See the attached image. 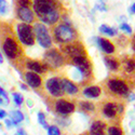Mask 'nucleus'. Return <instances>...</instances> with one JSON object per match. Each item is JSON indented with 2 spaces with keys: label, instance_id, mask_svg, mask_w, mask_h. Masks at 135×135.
<instances>
[{
  "label": "nucleus",
  "instance_id": "nucleus-1",
  "mask_svg": "<svg viewBox=\"0 0 135 135\" xmlns=\"http://www.w3.org/2000/svg\"><path fill=\"white\" fill-rule=\"evenodd\" d=\"M0 49L10 64L20 74L25 70L27 55L24 46L18 40L12 21H3L0 18Z\"/></svg>",
  "mask_w": 135,
  "mask_h": 135
},
{
  "label": "nucleus",
  "instance_id": "nucleus-2",
  "mask_svg": "<svg viewBox=\"0 0 135 135\" xmlns=\"http://www.w3.org/2000/svg\"><path fill=\"white\" fill-rule=\"evenodd\" d=\"M32 10L38 21L48 26L59 23L69 14L61 0H32Z\"/></svg>",
  "mask_w": 135,
  "mask_h": 135
},
{
  "label": "nucleus",
  "instance_id": "nucleus-3",
  "mask_svg": "<svg viewBox=\"0 0 135 135\" xmlns=\"http://www.w3.org/2000/svg\"><path fill=\"white\" fill-rule=\"evenodd\" d=\"M107 98L115 100H126L131 92L135 90V80L121 74H110L99 84Z\"/></svg>",
  "mask_w": 135,
  "mask_h": 135
},
{
  "label": "nucleus",
  "instance_id": "nucleus-4",
  "mask_svg": "<svg viewBox=\"0 0 135 135\" xmlns=\"http://www.w3.org/2000/svg\"><path fill=\"white\" fill-rule=\"evenodd\" d=\"M49 30L53 42H55L57 46L80 39L79 31L73 26V24L68 21V17L63 18L59 23L49 26Z\"/></svg>",
  "mask_w": 135,
  "mask_h": 135
},
{
  "label": "nucleus",
  "instance_id": "nucleus-5",
  "mask_svg": "<svg viewBox=\"0 0 135 135\" xmlns=\"http://www.w3.org/2000/svg\"><path fill=\"white\" fill-rule=\"evenodd\" d=\"M44 99V104L49 110L59 118H68L77 110L76 99L67 96L63 97H51L47 96Z\"/></svg>",
  "mask_w": 135,
  "mask_h": 135
},
{
  "label": "nucleus",
  "instance_id": "nucleus-6",
  "mask_svg": "<svg viewBox=\"0 0 135 135\" xmlns=\"http://www.w3.org/2000/svg\"><path fill=\"white\" fill-rule=\"evenodd\" d=\"M98 117H103L107 120L122 118L126 112L124 100H115L111 98H104L96 103Z\"/></svg>",
  "mask_w": 135,
  "mask_h": 135
},
{
  "label": "nucleus",
  "instance_id": "nucleus-7",
  "mask_svg": "<svg viewBox=\"0 0 135 135\" xmlns=\"http://www.w3.org/2000/svg\"><path fill=\"white\" fill-rule=\"evenodd\" d=\"M42 61L48 65L51 71L55 75H63L67 67L65 56L56 47H51L47 49L46 52L43 53Z\"/></svg>",
  "mask_w": 135,
  "mask_h": 135
},
{
  "label": "nucleus",
  "instance_id": "nucleus-8",
  "mask_svg": "<svg viewBox=\"0 0 135 135\" xmlns=\"http://www.w3.org/2000/svg\"><path fill=\"white\" fill-rule=\"evenodd\" d=\"M12 24L15 28L18 40L24 47H33L36 44V36L33 26L31 24L23 23L20 21H12Z\"/></svg>",
  "mask_w": 135,
  "mask_h": 135
},
{
  "label": "nucleus",
  "instance_id": "nucleus-9",
  "mask_svg": "<svg viewBox=\"0 0 135 135\" xmlns=\"http://www.w3.org/2000/svg\"><path fill=\"white\" fill-rule=\"evenodd\" d=\"M21 76L24 79L25 83L31 88L40 97L46 98L48 96L46 89H44V77L42 75L25 69L21 73Z\"/></svg>",
  "mask_w": 135,
  "mask_h": 135
},
{
  "label": "nucleus",
  "instance_id": "nucleus-10",
  "mask_svg": "<svg viewBox=\"0 0 135 135\" xmlns=\"http://www.w3.org/2000/svg\"><path fill=\"white\" fill-rule=\"evenodd\" d=\"M59 49L63 53V55L65 56L66 61L69 60V59H73V57H76V56L89 54L85 44L80 39L68 42V43L61 44V46H59Z\"/></svg>",
  "mask_w": 135,
  "mask_h": 135
},
{
  "label": "nucleus",
  "instance_id": "nucleus-11",
  "mask_svg": "<svg viewBox=\"0 0 135 135\" xmlns=\"http://www.w3.org/2000/svg\"><path fill=\"white\" fill-rule=\"evenodd\" d=\"M32 26H33V30H35L36 41L40 46L44 49H49L53 47V40H52L50 30L47 27V25L41 23L40 21H37L36 23H33Z\"/></svg>",
  "mask_w": 135,
  "mask_h": 135
},
{
  "label": "nucleus",
  "instance_id": "nucleus-12",
  "mask_svg": "<svg viewBox=\"0 0 135 135\" xmlns=\"http://www.w3.org/2000/svg\"><path fill=\"white\" fill-rule=\"evenodd\" d=\"M61 84L65 96L70 98H79L81 96L82 88L66 75H61Z\"/></svg>",
  "mask_w": 135,
  "mask_h": 135
},
{
  "label": "nucleus",
  "instance_id": "nucleus-13",
  "mask_svg": "<svg viewBox=\"0 0 135 135\" xmlns=\"http://www.w3.org/2000/svg\"><path fill=\"white\" fill-rule=\"evenodd\" d=\"M44 89L48 96L51 97H63L65 96L62 84H61V75L60 76H52L44 80Z\"/></svg>",
  "mask_w": 135,
  "mask_h": 135
},
{
  "label": "nucleus",
  "instance_id": "nucleus-14",
  "mask_svg": "<svg viewBox=\"0 0 135 135\" xmlns=\"http://www.w3.org/2000/svg\"><path fill=\"white\" fill-rule=\"evenodd\" d=\"M121 71L120 74L129 79L135 80V54H124L120 57Z\"/></svg>",
  "mask_w": 135,
  "mask_h": 135
},
{
  "label": "nucleus",
  "instance_id": "nucleus-15",
  "mask_svg": "<svg viewBox=\"0 0 135 135\" xmlns=\"http://www.w3.org/2000/svg\"><path fill=\"white\" fill-rule=\"evenodd\" d=\"M14 10V17L16 21L23 22L27 24H33L38 21L32 7H13Z\"/></svg>",
  "mask_w": 135,
  "mask_h": 135
},
{
  "label": "nucleus",
  "instance_id": "nucleus-16",
  "mask_svg": "<svg viewBox=\"0 0 135 135\" xmlns=\"http://www.w3.org/2000/svg\"><path fill=\"white\" fill-rule=\"evenodd\" d=\"M25 69L37 73L42 76H46V75L48 76L49 74H53L51 69L48 67V65L42 60H33V59L28 57V56L25 60Z\"/></svg>",
  "mask_w": 135,
  "mask_h": 135
},
{
  "label": "nucleus",
  "instance_id": "nucleus-17",
  "mask_svg": "<svg viewBox=\"0 0 135 135\" xmlns=\"http://www.w3.org/2000/svg\"><path fill=\"white\" fill-rule=\"evenodd\" d=\"M76 106L77 109L79 110L82 114L90 116V117H94L97 118L98 114H97V108H96V104L91 102V100H85V99H76Z\"/></svg>",
  "mask_w": 135,
  "mask_h": 135
},
{
  "label": "nucleus",
  "instance_id": "nucleus-18",
  "mask_svg": "<svg viewBox=\"0 0 135 135\" xmlns=\"http://www.w3.org/2000/svg\"><path fill=\"white\" fill-rule=\"evenodd\" d=\"M103 61H104L106 67L109 69L110 73H112V74H120V71H121V61H120V57H117V56H114V55L105 54L103 56Z\"/></svg>",
  "mask_w": 135,
  "mask_h": 135
},
{
  "label": "nucleus",
  "instance_id": "nucleus-19",
  "mask_svg": "<svg viewBox=\"0 0 135 135\" xmlns=\"http://www.w3.org/2000/svg\"><path fill=\"white\" fill-rule=\"evenodd\" d=\"M95 41L97 44V48L103 53L111 55V54H115L117 52L116 46L114 44V42H111L109 39L103 38V37H97V38H95Z\"/></svg>",
  "mask_w": 135,
  "mask_h": 135
},
{
  "label": "nucleus",
  "instance_id": "nucleus-20",
  "mask_svg": "<svg viewBox=\"0 0 135 135\" xmlns=\"http://www.w3.org/2000/svg\"><path fill=\"white\" fill-rule=\"evenodd\" d=\"M108 122L102 119H95L90 127V135H107Z\"/></svg>",
  "mask_w": 135,
  "mask_h": 135
},
{
  "label": "nucleus",
  "instance_id": "nucleus-21",
  "mask_svg": "<svg viewBox=\"0 0 135 135\" xmlns=\"http://www.w3.org/2000/svg\"><path fill=\"white\" fill-rule=\"evenodd\" d=\"M107 135H124V130L122 127V118L108 120Z\"/></svg>",
  "mask_w": 135,
  "mask_h": 135
},
{
  "label": "nucleus",
  "instance_id": "nucleus-22",
  "mask_svg": "<svg viewBox=\"0 0 135 135\" xmlns=\"http://www.w3.org/2000/svg\"><path fill=\"white\" fill-rule=\"evenodd\" d=\"M103 94V89L99 84L97 85H86L82 88L81 95L86 98H98Z\"/></svg>",
  "mask_w": 135,
  "mask_h": 135
},
{
  "label": "nucleus",
  "instance_id": "nucleus-23",
  "mask_svg": "<svg viewBox=\"0 0 135 135\" xmlns=\"http://www.w3.org/2000/svg\"><path fill=\"white\" fill-rule=\"evenodd\" d=\"M10 118H11V121L13 122V124H17V123L24 120V115L20 110H13L10 112Z\"/></svg>",
  "mask_w": 135,
  "mask_h": 135
},
{
  "label": "nucleus",
  "instance_id": "nucleus-24",
  "mask_svg": "<svg viewBox=\"0 0 135 135\" xmlns=\"http://www.w3.org/2000/svg\"><path fill=\"white\" fill-rule=\"evenodd\" d=\"M99 31L104 33V35L110 36V37H114L117 35V28L116 27H109L107 25H102L99 27Z\"/></svg>",
  "mask_w": 135,
  "mask_h": 135
},
{
  "label": "nucleus",
  "instance_id": "nucleus-25",
  "mask_svg": "<svg viewBox=\"0 0 135 135\" xmlns=\"http://www.w3.org/2000/svg\"><path fill=\"white\" fill-rule=\"evenodd\" d=\"M129 43H130V39L127 36H124V35H120L117 38V44L120 48H122V49L127 48L129 46Z\"/></svg>",
  "mask_w": 135,
  "mask_h": 135
},
{
  "label": "nucleus",
  "instance_id": "nucleus-26",
  "mask_svg": "<svg viewBox=\"0 0 135 135\" xmlns=\"http://www.w3.org/2000/svg\"><path fill=\"white\" fill-rule=\"evenodd\" d=\"M38 121H39L40 124L43 127V129L48 130L49 124H48V122H47V119H46V115H44V112L40 111L39 114H38Z\"/></svg>",
  "mask_w": 135,
  "mask_h": 135
},
{
  "label": "nucleus",
  "instance_id": "nucleus-27",
  "mask_svg": "<svg viewBox=\"0 0 135 135\" xmlns=\"http://www.w3.org/2000/svg\"><path fill=\"white\" fill-rule=\"evenodd\" d=\"M9 11V6L6 0H0V14L6 15Z\"/></svg>",
  "mask_w": 135,
  "mask_h": 135
},
{
  "label": "nucleus",
  "instance_id": "nucleus-28",
  "mask_svg": "<svg viewBox=\"0 0 135 135\" xmlns=\"http://www.w3.org/2000/svg\"><path fill=\"white\" fill-rule=\"evenodd\" d=\"M13 99H14V102H15V104L17 105V106H21L22 104L24 103V98H23V96H22V94L21 93H16V92H13Z\"/></svg>",
  "mask_w": 135,
  "mask_h": 135
},
{
  "label": "nucleus",
  "instance_id": "nucleus-29",
  "mask_svg": "<svg viewBox=\"0 0 135 135\" xmlns=\"http://www.w3.org/2000/svg\"><path fill=\"white\" fill-rule=\"evenodd\" d=\"M48 134L49 135H62L61 134V131H60V129L56 127V126H49V128H48Z\"/></svg>",
  "mask_w": 135,
  "mask_h": 135
},
{
  "label": "nucleus",
  "instance_id": "nucleus-30",
  "mask_svg": "<svg viewBox=\"0 0 135 135\" xmlns=\"http://www.w3.org/2000/svg\"><path fill=\"white\" fill-rule=\"evenodd\" d=\"M120 29H121L122 31H126L127 33H132V28H131V26H130L129 24H127V23H122V24L120 25Z\"/></svg>",
  "mask_w": 135,
  "mask_h": 135
},
{
  "label": "nucleus",
  "instance_id": "nucleus-31",
  "mask_svg": "<svg viewBox=\"0 0 135 135\" xmlns=\"http://www.w3.org/2000/svg\"><path fill=\"white\" fill-rule=\"evenodd\" d=\"M0 95H2L3 97H4V99H6V102H7V104L9 103V98H8V95H7V93H6V91L4 90L0 86Z\"/></svg>",
  "mask_w": 135,
  "mask_h": 135
},
{
  "label": "nucleus",
  "instance_id": "nucleus-32",
  "mask_svg": "<svg viewBox=\"0 0 135 135\" xmlns=\"http://www.w3.org/2000/svg\"><path fill=\"white\" fill-rule=\"evenodd\" d=\"M130 42H131V48H132V50H133V52H134V54H135V33L133 35V37L131 38Z\"/></svg>",
  "mask_w": 135,
  "mask_h": 135
},
{
  "label": "nucleus",
  "instance_id": "nucleus-33",
  "mask_svg": "<svg viewBox=\"0 0 135 135\" xmlns=\"http://www.w3.org/2000/svg\"><path fill=\"white\" fill-rule=\"evenodd\" d=\"M127 100H129V102H133V100H135V93L134 92H131L127 98Z\"/></svg>",
  "mask_w": 135,
  "mask_h": 135
},
{
  "label": "nucleus",
  "instance_id": "nucleus-34",
  "mask_svg": "<svg viewBox=\"0 0 135 135\" xmlns=\"http://www.w3.org/2000/svg\"><path fill=\"white\" fill-rule=\"evenodd\" d=\"M7 117V111L3 109H0V119H4Z\"/></svg>",
  "mask_w": 135,
  "mask_h": 135
},
{
  "label": "nucleus",
  "instance_id": "nucleus-35",
  "mask_svg": "<svg viewBox=\"0 0 135 135\" xmlns=\"http://www.w3.org/2000/svg\"><path fill=\"white\" fill-rule=\"evenodd\" d=\"M4 122H6L8 129H11V127H12V124H13V122L11 121V120H9V119H4Z\"/></svg>",
  "mask_w": 135,
  "mask_h": 135
},
{
  "label": "nucleus",
  "instance_id": "nucleus-36",
  "mask_svg": "<svg viewBox=\"0 0 135 135\" xmlns=\"http://www.w3.org/2000/svg\"><path fill=\"white\" fill-rule=\"evenodd\" d=\"M130 13H131V14L135 13V3H133V4L131 6V8H130Z\"/></svg>",
  "mask_w": 135,
  "mask_h": 135
},
{
  "label": "nucleus",
  "instance_id": "nucleus-37",
  "mask_svg": "<svg viewBox=\"0 0 135 135\" xmlns=\"http://www.w3.org/2000/svg\"><path fill=\"white\" fill-rule=\"evenodd\" d=\"M20 86H21V89H23V90H28V88H29L25 83H20Z\"/></svg>",
  "mask_w": 135,
  "mask_h": 135
},
{
  "label": "nucleus",
  "instance_id": "nucleus-38",
  "mask_svg": "<svg viewBox=\"0 0 135 135\" xmlns=\"http://www.w3.org/2000/svg\"><path fill=\"white\" fill-rule=\"evenodd\" d=\"M104 6H105L104 3H100V4H97V8H98L99 10H103V11H105V10H106V8H105Z\"/></svg>",
  "mask_w": 135,
  "mask_h": 135
},
{
  "label": "nucleus",
  "instance_id": "nucleus-39",
  "mask_svg": "<svg viewBox=\"0 0 135 135\" xmlns=\"http://www.w3.org/2000/svg\"><path fill=\"white\" fill-rule=\"evenodd\" d=\"M17 134H23V135H26V133L24 132V130H22V129H20L18 130V133Z\"/></svg>",
  "mask_w": 135,
  "mask_h": 135
},
{
  "label": "nucleus",
  "instance_id": "nucleus-40",
  "mask_svg": "<svg viewBox=\"0 0 135 135\" xmlns=\"http://www.w3.org/2000/svg\"><path fill=\"white\" fill-rule=\"evenodd\" d=\"M79 135H90V133H89V131H84L83 133H81V134H79Z\"/></svg>",
  "mask_w": 135,
  "mask_h": 135
},
{
  "label": "nucleus",
  "instance_id": "nucleus-41",
  "mask_svg": "<svg viewBox=\"0 0 135 135\" xmlns=\"http://www.w3.org/2000/svg\"><path fill=\"white\" fill-rule=\"evenodd\" d=\"M1 63H3V57H2V54L0 53V64Z\"/></svg>",
  "mask_w": 135,
  "mask_h": 135
},
{
  "label": "nucleus",
  "instance_id": "nucleus-42",
  "mask_svg": "<svg viewBox=\"0 0 135 135\" xmlns=\"http://www.w3.org/2000/svg\"><path fill=\"white\" fill-rule=\"evenodd\" d=\"M2 103V99H1V97H0V104H1Z\"/></svg>",
  "mask_w": 135,
  "mask_h": 135
},
{
  "label": "nucleus",
  "instance_id": "nucleus-43",
  "mask_svg": "<svg viewBox=\"0 0 135 135\" xmlns=\"http://www.w3.org/2000/svg\"><path fill=\"white\" fill-rule=\"evenodd\" d=\"M1 126H2V124H1V123H0V127H1Z\"/></svg>",
  "mask_w": 135,
  "mask_h": 135
},
{
  "label": "nucleus",
  "instance_id": "nucleus-44",
  "mask_svg": "<svg viewBox=\"0 0 135 135\" xmlns=\"http://www.w3.org/2000/svg\"><path fill=\"white\" fill-rule=\"evenodd\" d=\"M17 135H20V134H17Z\"/></svg>",
  "mask_w": 135,
  "mask_h": 135
}]
</instances>
